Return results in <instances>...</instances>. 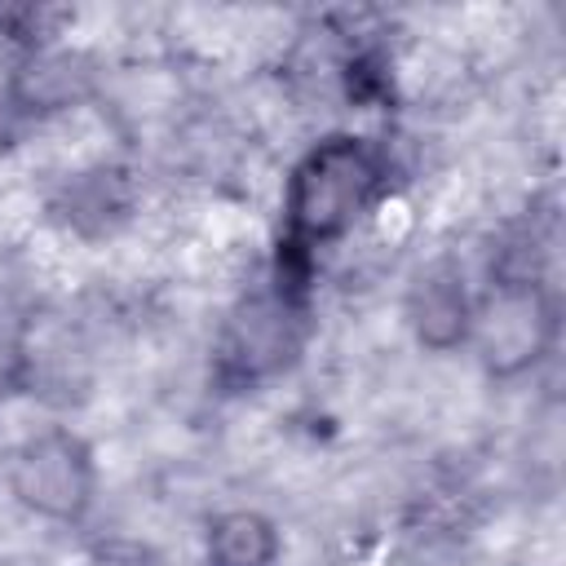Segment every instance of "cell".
<instances>
[{
	"instance_id": "cell-1",
	"label": "cell",
	"mask_w": 566,
	"mask_h": 566,
	"mask_svg": "<svg viewBox=\"0 0 566 566\" xmlns=\"http://www.w3.org/2000/svg\"><path fill=\"white\" fill-rule=\"evenodd\" d=\"M380 181H385V159L363 137L318 142L292 168V181H287V199H283L287 248L310 252L318 243L340 239L380 195Z\"/></svg>"
},
{
	"instance_id": "cell-2",
	"label": "cell",
	"mask_w": 566,
	"mask_h": 566,
	"mask_svg": "<svg viewBox=\"0 0 566 566\" xmlns=\"http://www.w3.org/2000/svg\"><path fill=\"white\" fill-rule=\"evenodd\" d=\"M13 495L53 522H75L93 504V451L66 429L27 438L13 455Z\"/></svg>"
},
{
	"instance_id": "cell-3",
	"label": "cell",
	"mask_w": 566,
	"mask_h": 566,
	"mask_svg": "<svg viewBox=\"0 0 566 566\" xmlns=\"http://www.w3.org/2000/svg\"><path fill=\"white\" fill-rule=\"evenodd\" d=\"M482 363L495 376H517L544 358L557 332V305L531 279H504L482 314H473Z\"/></svg>"
},
{
	"instance_id": "cell-4",
	"label": "cell",
	"mask_w": 566,
	"mask_h": 566,
	"mask_svg": "<svg viewBox=\"0 0 566 566\" xmlns=\"http://www.w3.org/2000/svg\"><path fill=\"white\" fill-rule=\"evenodd\" d=\"M296 349V305L287 292L252 301L221 340V376L230 385H252L287 363Z\"/></svg>"
},
{
	"instance_id": "cell-5",
	"label": "cell",
	"mask_w": 566,
	"mask_h": 566,
	"mask_svg": "<svg viewBox=\"0 0 566 566\" xmlns=\"http://www.w3.org/2000/svg\"><path fill=\"white\" fill-rule=\"evenodd\" d=\"M407 318L429 349H451L473 332V305L464 292V279L451 265H433L429 274L416 279L407 296Z\"/></svg>"
},
{
	"instance_id": "cell-6",
	"label": "cell",
	"mask_w": 566,
	"mask_h": 566,
	"mask_svg": "<svg viewBox=\"0 0 566 566\" xmlns=\"http://www.w3.org/2000/svg\"><path fill=\"white\" fill-rule=\"evenodd\" d=\"M279 557V531L252 509H230L208 526V566H270Z\"/></svg>"
}]
</instances>
